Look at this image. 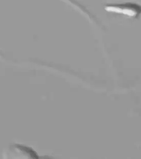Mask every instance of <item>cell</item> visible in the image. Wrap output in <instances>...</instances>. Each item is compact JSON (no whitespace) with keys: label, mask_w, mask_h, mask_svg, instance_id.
I'll use <instances>...</instances> for the list:
<instances>
[{"label":"cell","mask_w":141,"mask_h":159,"mask_svg":"<svg viewBox=\"0 0 141 159\" xmlns=\"http://www.w3.org/2000/svg\"><path fill=\"white\" fill-rule=\"evenodd\" d=\"M105 9L109 12L125 15L134 18H141V5L139 4L127 2L113 3L105 6Z\"/></svg>","instance_id":"6da1fadb"}]
</instances>
